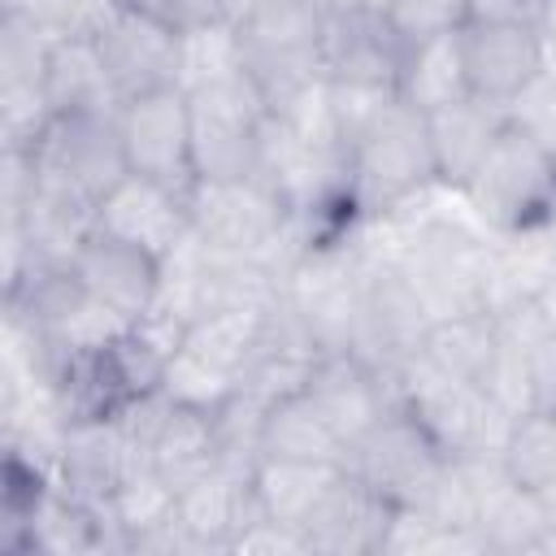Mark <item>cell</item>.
<instances>
[{"label": "cell", "instance_id": "cell-23", "mask_svg": "<svg viewBox=\"0 0 556 556\" xmlns=\"http://www.w3.org/2000/svg\"><path fill=\"white\" fill-rule=\"evenodd\" d=\"M243 74V52H239V30L235 22H204L182 30V74L178 87H204L217 78Z\"/></svg>", "mask_w": 556, "mask_h": 556}, {"label": "cell", "instance_id": "cell-3", "mask_svg": "<svg viewBox=\"0 0 556 556\" xmlns=\"http://www.w3.org/2000/svg\"><path fill=\"white\" fill-rule=\"evenodd\" d=\"M460 195L495 235L547 226L556 222V156L539 148L526 130L504 122Z\"/></svg>", "mask_w": 556, "mask_h": 556}, {"label": "cell", "instance_id": "cell-15", "mask_svg": "<svg viewBox=\"0 0 556 556\" xmlns=\"http://www.w3.org/2000/svg\"><path fill=\"white\" fill-rule=\"evenodd\" d=\"M217 465H222L217 413L191 408V404H174L165 395V404L156 413V426H152V443H148V469L161 473L174 491H182L195 478H204L208 469H217Z\"/></svg>", "mask_w": 556, "mask_h": 556}, {"label": "cell", "instance_id": "cell-28", "mask_svg": "<svg viewBox=\"0 0 556 556\" xmlns=\"http://www.w3.org/2000/svg\"><path fill=\"white\" fill-rule=\"evenodd\" d=\"M539 22V0H469V22Z\"/></svg>", "mask_w": 556, "mask_h": 556}, {"label": "cell", "instance_id": "cell-24", "mask_svg": "<svg viewBox=\"0 0 556 556\" xmlns=\"http://www.w3.org/2000/svg\"><path fill=\"white\" fill-rule=\"evenodd\" d=\"M504 113L517 130H526L539 148H547L556 156V74L552 70H543Z\"/></svg>", "mask_w": 556, "mask_h": 556}, {"label": "cell", "instance_id": "cell-18", "mask_svg": "<svg viewBox=\"0 0 556 556\" xmlns=\"http://www.w3.org/2000/svg\"><path fill=\"white\" fill-rule=\"evenodd\" d=\"M343 465L321 460H287V456H256L252 465V500L269 521H282L304 534L313 508L334 486Z\"/></svg>", "mask_w": 556, "mask_h": 556}, {"label": "cell", "instance_id": "cell-16", "mask_svg": "<svg viewBox=\"0 0 556 556\" xmlns=\"http://www.w3.org/2000/svg\"><path fill=\"white\" fill-rule=\"evenodd\" d=\"M504 122H508V113L500 104L478 100V96H460V100L426 113L439 187L460 191L473 178V169L486 156V148L495 143V135L504 130Z\"/></svg>", "mask_w": 556, "mask_h": 556}, {"label": "cell", "instance_id": "cell-11", "mask_svg": "<svg viewBox=\"0 0 556 556\" xmlns=\"http://www.w3.org/2000/svg\"><path fill=\"white\" fill-rule=\"evenodd\" d=\"M70 269L74 278L104 304L113 308L122 321H143L156 304V291H161V269L165 261L139 243H126L117 235H104V230H91L78 252L70 256Z\"/></svg>", "mask_w": 556, "mask_h": 556}, {"label": "cell", "instance_id": "cell-13", "mask_svg": "<svg viewBox=\"0 0 556 556\" xmlns=\"http://www.w3.org/2000/svg\"><path fill=\"white\" fill-rule=\"evenodd\" d=\"M96 230L139 243L165 261L191 235V195L143 174H122L96 200Z\"/></svg>", "mask_w": 556, "mask_h": 556}, {"label": "cell", "instance_id": "cell-7", "mask_svg": "<svg viewBox=\"0 0 556 556\" xmlns=\"http://www.w3.org/2000/svg\"><path fill=\"white\" fill-rule=\"evenodd\" d=\"M17 152H26L35 182L65 191L91 208L122 174H130L126 152H122L117 113H56Z\"/></svg>", "mask_w": 556, "mask_h": 556}, {"label": "cell", "instance_id": "cell-21", "mask_svg": "<svg viewBox=\"0 0 556 556\" xmlns=\"http://www.w3.org/2000/svg\"><path fill=\"white\" fill-rule=\"evenodd\" d=\"M500 465L513 482L543 495L556 486V408H521L504 434Z\"/></svg>", "mask_w": 556, "mask_h": 556}, {"label": "cell", "instance_id": "cell-1", "mask_svg": "<svg viewBox=\"0 0 556 556\" xmlns=\"http://www.w3.org/2000/svg\"><path fill=\"white\" fill-rule=\"evenodd\" d=\"M426 187H439L426 113L395 96L343 139V191L356 222H382Z\"/></svg>", "mask_w": 556, "mask_h": 556}, {"label": "cell", "instance_id": "cell-26", "mask_svg": "<svg viewBox=\"0 0 556 556\" xmlns=\"http://www.w3.org/2000/svg\"><path fill=\"white\" fill-rule=\"evenodd\" d=\"M122 4L148 9L165 22H174L178 30H187V26H204V22H239V13L252 0H122Z\"/></svg>", "mask_w": 556, "mask_h": 556}, {"label": "cell", "instance_id": "cell-30", "mask_svg": "<svg viewBox=\"0 0 556 556\" xmlns=\"http://www.w3.org/2000/svg\"><path fill=\"white\" fill-rule=\"evenodd\" d=\"M387 9V0H352V13H365V17H378Z\"/></svg>", "mask_w": 556, "mask_h": 556}, {"label": "cell", "instance_id": "cell-20", "mask_svg": "<svg viewBox=\"0 0 556 556\" xmlns=\"http://www.w3.org/2000/svg\"><path fill=\"white\" fill-rule=\"evenodd\" d=\"M395 91L404 104H413L417 113H434L460 96H469L465 83V56H460V35H443L430 43H417L408 52H400V78Z\"/></svg>", "mask_w": 556, "mask_h": 556}, {"label": "cell", "instance_id": "cell-25", "mask_svg": "<svg viewBox=\"0 0 556 556\" xmlns=\"http://www.w3.org/2000/svg\"><path fill=\"white\" fill-rule=\"evenodd\" d=\"M235 556H308V543L300 530L282 526V521H269L261 508L252 513V521L235 534L230 543Z\"/></svg>", "mask_w": 556, "mask_h": 556}, {"label": "cell", "instance_id": "cell-19", "mask_svg": "<svg viewBox=\"0 0 556 556\" xmlns=\"http://www.w3.org/2000/svg\"><path fill=\"white\" fill-rule=\"evenodd\" d=\"M261 456H287V460H321L343 465L348 443L334 434V426L317 413V404L300 391L274 400L261 413Z\"/></svg>", "mask_w": 556, "mask_h": 556}, {"label": "cell", "instance_id": "cell-29", "mask_svg": "<svg viewBox=\"0 0 556 556\" xmlns=\"http://www.w3.org/2000/svg\"><path fill=\"white\" fill-rule=\"evenodd\" d=\"M304 4H308V9H317L326 22H330V17H339V13H352V0H304Z\"/></svg>", "mask_w": 556, "mask_h": 556}, {"label": "cell", "instance_id": "cell-4", "mask_svg": "<svg viewBox=\"0 0 556 556\" xmlns=\"http://www.w3.org/2000/svg\"><path fill=\"white\" fill-rule=\"evenodd\" d=\"M187 100H191V143H195L200 182L261 174V152H265V130H269V100L252 83V74L243 70V74L191 87Z\"/></svg>", "mask_w": 556, "mask_h": 556}, {"label": "cell", "instance_id": "cell-10", "mask_svg": "<svg viewBox=\"0 0 556 556\" xmlns=\"http://www.w3.org/2000/svg\"><path fill=\"white\" fill-rule=\"evenodd\" d=\"M460 56H465V83L469 96L508 109L543 70H547V43L539 22H469L460 30Z\"/></svg>", "mask_w": 556, "mask_h": 556}, {"label": "cell", "instance_id": "cell-5", "mask_svg": "<svg viewBox=\"0 0 556 556\" xmlns=\"http://www.w3.org/2000/svg\"><path fill=\"white\" fill-rule=\"evenodd\" d=\"M191 230L217 256H248V261H265L278 274H287L278 252L291 239V213H287L282 195L261 174L195 182Z\"/></svg>", "mask_w": 556, "mask_h": 556}, {"label": "cell", "instance_id": "cell-27", "mask_svg": "<svg viewBox=\"0 0 556 556\" xmlns=\"http://www.w3.org/2000/svg\"><path fill=\"white\" fill-rule=\"evenodd\" d=\"M530 404L556 408V317L530 343Z\"/></svg>", "mask_w": 556, "mask_h": 556}, {"label": "cell", "instance_id": "cell-8", "mask_svg": "<svg viewBox=\"0 0 556 556\" xmlns=\"http://www.w3.org/2000/svg\"><path fill=\"white\" fill-rule=\"evenodd\" d=\"M117 130L126 169L165 182L182 195L195 191V143H191V100L182 87H156L117 104Z\"/></svg>", "mask_w": 556, "mask_h": 556}, {"label": "cell", "instance_id": "cell-22", "mask_svg": "<svg viewBox=\"0 0 556 556\" xmlns=\"http://www.w3.org/2000/svg\"><path fill=\"white\" fill-rule=\"evenodd\" d=\"M378 22L391 35V43L408 52L417 43L460 35L469 26V0H387Z\"/></svg>", "mask_w": 556, "mask_h": 556}, {"label": "cell", "instance_id": "cell-6", "mask_svg": "<svg viewBox=\"0 0 556 556\" xmlns=\"http://www.w3.org/2000/svg\"><path fill=\"white\" fill-rule=\"evenodd\" d=\"M452 460L456 456H447L439 447V439L421 426V417L413 408L391 404L348 447L343 469L356 473L369 491H378L395 508H408V504H430V495L439 491V482H443Z\"/></svg>", "mask_w": 556, "mask_h": 556}, {"label": "cell", "instance_id": "cell-9", "mask_svg": "<svg viewBox=\"0 0 556 556\" xmlns=\"http://www.w3.org/2000/svg\"><path fill=\"white\" fill-rule=\"evenodd\" d=\"M96 48L109 65V78L122 100L156 91V87H178L182 74V30L148 9L122 4L100 30Z\"/></svg>", "mask_w": 556, "mask_h": 556}, {"label": "cell", "instance_id": "cell-2", "mask_svg": "<svg viewBox=\"0 0 556 556\" xmlns=\"http://www.w3.org/2000/svg\"><path fill=\"white\" fill-rule=\"evenodd\" d=\"M326 17L304 0H252L235 30L243 70L269 109H287L326 83Z\"/></svg>", "mask_w": 556, "mask_h": 556}, {"label": "cell", "instance_id": "cell-17", "mask_svg": "<svg viewBox=\"0 0 556 556\" xmlns=\"http://www.w3.org/2000/svg\"><path fill=\"white\" fill-rule=\"evenodd\" d=\"M43 96L56 113H117L122 96L109 78V65L87 35H56L43 65Z\"/></svg>", "mask_w": 556, "mask_h": 556}, {"label": "cell", "instance_id": "cell-14", "mask_svg": "<svg viewBox=\"0 0 556 556\" xmlns=\"http://www.w3.org/2000/svg\"><path fill=\"white\" fill-rule=\"evenodd\" d=\"M391 517L395 504L343 469L304 526L308 556H382Z\"/></svg>", "mask_w": 556, "mask_h": 556}, {"label": "cell", "instance_id": "cell-12", "mask_svg": "<svg viewBox=\"0 0 556 556\" xmlns=\"http://www.w3.org/2000/svg\"><path fill=\"white\" fill-rule=\"evenodd\" d=\"M304 395L317 404V413L334 426V434L352 447L395 400V387L391 378L369 365L361 352L352 348H326L313 369H308V382H304Z\"/></svg>", "mask_w": 556, "mask_h": 556}]
</instances>
